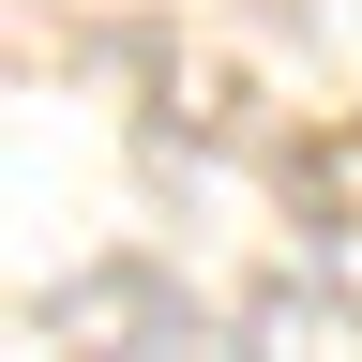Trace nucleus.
<instances>
[{"label": "nucleus", "mask_w": 362, "mask_h": 362, "mask_svg": "<svg viewBox=\"0 0 362 362\" xmlns=\"http://www.w3.org/2000/svg\"><path fill=\"white\" fill-rule=\"evenodd\" d=\"M30 332H45V347H106V332H136V347H226L242 317H211V302L181 287V272H151V257H106V272H76V287H45Z\"/></svg>", "instance_id": "obj_1"}, {"label": "nucleus", "mask_w": 362, "mask_h": 362, "mask_svg": "<svg viewBox=\"0 0 362 362\" xmlns=\"http://www.w3.org/2000/svg\"><path fill=\"white\" fill-rule=\"evenodd\" d=\"M226 317H242L257 347H287V332H302V347H362V302H347L317 257H302V272H272V287H257V302H226Z\"/></svg>", "instance_id": "obj_2"}]
</instances>
